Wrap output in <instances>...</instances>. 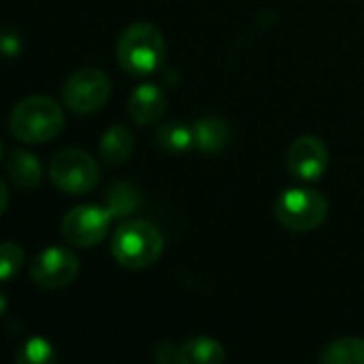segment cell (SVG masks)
<instances>
[{"instance_id":"obj_5","label":"cell","mask_w":364,"mask_h":364,"mask_svg":"<svg viewBox=\"0 0 364 364\" xmlns=\"http://www.w3.org/2000/svg\"><path fill=\"white\" fill-rule=\"evenodd\" d=\"M49 179L64 194L83 196L98 186L100 168L98 162L83 149L66 147L53 154L49 162Z\"/></svg>"},{"instance_id":"obj_8","label":"cell","mask_w":364,"mask_h":364,"mask_svg":"<svg viewBox=\"0 0 364 364\" xmlns=\"http://www.w3.org/2000/svg\"><path fill=\"white\" fill-rule=\"evenodd\" d=\"M79 258L70 250L47 247L34 258L30 267V279L43 290H62L79 277Z\"/></svg>"},{"instance_id":"obj_9","label":"cell","mask_w":364,"mask_h":364,"mask_svg":"<svg viewBox=\"0 0 364 364\" xmlns=\"http://www.w3.org/2000/svg\"><path fill=\"white\" fill-rule=\"evenodd\" d=\"M328 168V147L320 136H299L288 149V171L299 181H318Z\"/></svg>"},{"instance_id":"obj_12","label":"cell","mask_w":364,"mask_h":364,"mask_svg":"<svg viewBox=\"0 0 364 364\" xmlns=\"http://www.w3.org/2000/svg\"><path fill=\"white\" fill-rule=\"evenodd\" d=\"M132 151H134V134L126 126L115 124L107 128L105 134L100 136V156L111 166H119L128 162Z\"/></svg>"},{"instance_id":"obj_3","label":"cell","mask_w":364,"mask_h":364,"mask_svg":"<svg viewBox=\"0 0 364 364\" xmlns=\"http://www.w3.org/2000/svg\"><path fill=\"white\" fill-rule=\"evenodd\" d=\"M162 252V232L145 220L124 222L111 239V254L115 262L130 271H143L154 267L160 260Z\"/></svg>"},{"instance_id":"obj_21","label":"cell","mask_w":364,"mask_h":364,"mask_svg":"<svg viewBox=\"0 0 364 364\" xmlns=\"http://www.w3.org/2000/svg\"><path fill=\"white\" fill-rule=\"evenodd\" d=\"M19 45H21L19 43V36L15 32L6 30L4 36H2V51H4V55L6 58H15L19 53Z\"/></svg>"},{"instance_id":"obj_20","label":"cell","mask_w":364,"mask_h":364,"mask_svg":"<svg viewBox=\"0 0 364 364\" xmlns=\"http://www.w3.org/2000/svg\"><path fill=\"white\" fill-rule=\"evenodd\" d=\"M156 363L160 364H179V346L175 343H160L154 352Z\"/></svg>"},{"instance_id":"obj_4","label":"cell","mask_w":364,"mask_h":364,"mask_svg":"<svg viewBox=\"0 0 364 364\" xmlns=\"http://www.w3.org/2000/svg\"><path fill=\"white\" fill-rule=\"evenodd\" d=\"M275 220L292 232H311L328 215V200L309 188H292L279 194L273 207Z\"/></svg>"},{"instance_id":"obj_7","label":"cell","mask_w":364,"mask_h":364,"mask_svg":"<svg viewBox=\"0 0 364 364\" xmlns=\"http://www.w3.org/2000/svg\"><path fill=\"white\" fill-rule=\"evenodd\" d=\"M115 218L109 207L81 205L64 215L60 232L75 247H94L107 237L109 224Z\"/></svg>"},{"instance_id":"obj_19","label":"cell","mask_w":364,"mask_h":364,"mask_svg":"<svg viewBox=\"0 0 364 364\" xmlns=\"http://www.w3.org/2000/svg\"><path fill=\"white\" fill-rule=\"evenodd\" d=\"M21 262H23L21 247L11 243V241L2 243V252H0V275H2V282H11V277L21 269Z\"/></svg>"},{"instance_id":"obj_10","label":"cell","mask_w":364,"mask_h":364,"mask_svg":"<svg viewBox=\"0 0 364 364\" xmlns=\"http://www.w3.org/2000/svg\"><path fill=\"white\" fill-rule=\"evenodd\" d=\"M166 111V96L154 83H143L128 98V115L136 126H154Z\"/></svg>"},{"instance_id":"obj_17","label":"cell","mask_w":364,"mask_h":364,"mask_svg":"<svg viewBox=\"0 0 364 364\" xmlns=\"http://www.w3.org/2000/svg\"><path fill=\"white\" fill-rule=\"evenodd\" d=\"M109 211L113 213L115 220H126L128 215H132L139 205H141V196H139V190L128 183V181H117L109 188Z\"/></svg>"},{"instance_id":"obj_1","label":"cell","mask_w":364,"mask_h":364,"mask_svg":"<svg viewBox=\"0 0 364 364\" xmlns=\"http://www.w3.org/2000/svg\"><path fill=\"white\" fill-rule=\"evenodd\" d=\"M117 64L132 77L154 75L166 60V43L162 32L149 21L130 23L117 38Z\"/></svg>"},{"instance_id":"obj_11","label":"cell","mask_w":364,"mask_h":364,"mask_svg":"<svg viewBox=\"0 0 364 364\" xmlns=\"http://www.w3.org/2000/svg\"><path fill=\"white\" fill-rule=\"evenodd\" d=\"M6 177L21 190H32L41 183L43 166L36 156L23 149H11L6 156Z\"/></svg>"},{"instance_id":"obj_16","label":"cell","mask_w":364,"mask_h":364,"mask_svg":"<svg viewBox=\"0 0 364 364\" xmlns=\"http://www.w3.org/2000/svg\"><path fill=\"white\" fill-rule=\"evenodd\" d=\"M156 143L160 149L171 151V154H181L194 147V128L181 124V122H171L164 124L156 130Z\"/></svg>"},{"instance_id":"obj_18","label":"cell","mask_w":364,"mask_h":364,"mask_svg":"<svg viewBox=\"0 0 364 364\" xmlns=\"http://www.w3.org/2000/svg\"><path fill=\"white\" fill-rule=\"evenodd\" d=\"M19 364H53L58 360L53 346L43 337H32L23 343L19 354L15 356Z\"/></svg>"},{"instance_id":"obj_14","label":"cell","mask_w":364,"mask_h":364,"mask_svg":"<svg viewBox=\"0 0 364 364\" xmlns=\"http://www.w3.org/2000/svg\"><path fill=\"white\" fill-rule=\"evenodd\" d=\"M194 147L207 154H215L224 149L230 141V128L220 117H200L194 126Z\"/></svg>"},{"instance_id":"obj_22","label":"cell","mask_w":364,"mask_h":364,"mask_svg":"<svg viewBox=\"0 0 364 364\" xmlns=\"http://www.w3.org/2000/svg\"><path fill=\"white\" fill-rule=\"evenodd\" d=\"M0 192H2V207H0V211H4L6 209V200H9V188H6L4 181L0 183Z\"/></svg>"},{"instance_id":"obj_2","label":"cell","mask_w":364,"mask_h":364,"mask_svg":"<svg viewBox=\"0 0 364 364\" xmlns=\"http://www.w3.org/2000/svg\"><path fill=\"white\" fill-rule=\"evenodd\" d=\"M9 130L15 139L30 145L47 143L64 130V111L49 96H28L13 107Z\"/></svg>"},{"instance_id":"obj_13","label":"cell","mask_w":364,"mask_h":364,"mask_svg":"<svg viewBox=\"0 0 364 364\" xmlns=\"http://www.w3.org/2000/svg\"><path fill=\"white\" fill-rule=\"evenodd\" d=\"M226 350L211 337H192L179 343V364H222Z\"/></svg>"},{"instance_id":"obj_6","label":"cell","mask_w":364,"mask_h":364,"mask_svg":"<svg viewBox=\"0 0 364 364\" xmlns=\"http://www.w3.org/2000/svg\"><path fill=\"white\" fill-rule=\"evenodd\" d=\"M109 96L111 79L100 68H81L73 73L62 87L64 105L79 115L96 113L98 109L105 107Z\"/></svg>"},{"instance_id":"obj_15","label":"cell","mask_w":364,"mask_h":364,"mask_svg":"<svg viewBox=\"0 0 364 364\" xmlns=\"http://www.w3.org/2000/svg\"><path fill=\"white\" fill-rule=\"evenodd\" d=\"M318 360L322 364H364V339L343 337L328 343Z\"/></svg>"}]
</instances>
